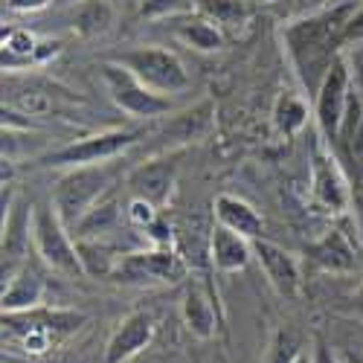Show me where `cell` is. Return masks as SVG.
<instances>
[{
	"label": "cell",
	"instance_id": "36",
	"mask_svg": "<svg viewBox=\"0 0 363 363\" xmlns=\"http://www.w3.org/2000/svg\"><path fill=\"white\" fill-rule=\"evenodd\" d=\"M259 4H274V0H259Z\"/></svg>",
	"mask_w": 363,
	"mask_h": 363
},
{
	"label": "cell",
	"instance_id": "7",
	"mask_svg": "<svg viewBox=\"0 0 363 363\" xmlns=\"http://www.w3.org/2000/svg\"><path fill=\"white\" fill-rule=\"evenodd\" d=\"M349 96H352V73H349L346 58L337 55L335 62H331L323 84L314 94V119H317V128H320L323 140L337 143Z\"/></svg>",
	"mask_w": 363,
	"mask_h": 363
},
{
	"label": "cell",
	"instance_id": "28",
	"mask_svg": "<svg viewBox=\"0 0 363 363\" xmlns=\"http://www.w3.org/2000/svg\"><path fill=\"white\" fill-rule=\"evenodd\" d=\"M340 145H343V151H346V157L354 163V172H360V169H363V119H360V125H357L349 137L340 140Z\"/></svg>",
	"mask_w": 363,
	"mask_h": 363
},
{
	"label": "cell",
	"instance_id": "19",
	"mask_svg": "<svg viewBox=\"0 0 363 363\" xmlns=\"http://www.w3.org/2000/svg\"><path fill=\"white\" fill-rule=\"evenodd\" d=\"M180 317H184V325L201 340H209L218 335V311L213 306V296L203 288L186 291L184 302H180Z\"/></svg>",
	"mask_w": 363,
	"mask_h": 363
},
{
	"label": "cell",
	"instance_id": "8",
	"mask_svg": "<svg viewBox=\"0 0 363 363\" xmlns=\"http://www.w3.org/2000/svg\"><path fill=\"white\" fill-rule=\"evenodd\" d=\"M311 195L325 213H335V216L346 213L354 203V189L349 184V177L323 140L314 143V151H311Z\"/></svg>",
	"mask_w": 363,
	"mask_h": 363
},
{
	"label": "cell",
	"instance_id": "1",
	"mask_svg": "<svg viewBox=\"0 0 363 363\" xmlns=\"http://www.w3.org/2000/svg\"><path fill=\"white\" fill-rule=\"evenodd\" d=\"M354 9H357L354 0H346V4H337L317 15L294 21L282 29L285 52L291 58L302 87L308 90V96L317 94V87L323 84L331 62L340 55L337 47L346 41V29H349Z\"/></svg>",
	"mask_w": 363,
	"mask_h": 363
},
{
	"label": "cell",
	"instance_id": "24",
	"mask_svg": "<svg viewBox=\"0 0 363 363\" xmlns=\"http://www.w3.org/2000/svg\"><path fill=\"white\" fill-rule=\"evenodd\" d=\"M113 221H116V203L102 198V201L76 224V238H94V235L105 233Z\"/></svg>",
	"mask_w": 363,
	"mask_h": 363
},
{
	"label": "cell",
	"instance_id": "18",
	"mask_svg": "<svg viewBox=\"0 0 363 363\" xmlns=\"http://www.w3.org/2000/svg\"><path fill=\"white\" fill-rule=\"evenodd\" d=\"M213 206H216V218H218L221 227H227V230H233L238 235H245L250 241L262 238L264 221L256 213V206L247 203L245 198H238V195H218Z\"/></svg>",
	"mask_w": 363,
	"mask_h": 363
},
{
	"label": "cell",
	"instance_id": "13",
	"mask_svg": "<svg viewBox=\"0 0 363 363\" xmlns=\"http://www.w3.org/2000/svg\"><path fill=\"white\" fill-rule=\"evenodd\" d=\"M151 340H155V320L145 311L128 314L123 323L113 328L105 346V363H128L134 360Z\"/></svg>",
	"mask_w": 363,
	"mask_h": 363
},
{
	"label": "cell",
	"instance_id": "21",
	"mask_svg": "<svg viewBox=\"0 0 363 363\" xmlns=\"http://www.w3.org/2000/svg\"><path fill=\"white\" fill-rule=\"evenodd\" d=\"M274 125H277V131L282 134V137H296L302 128L308 125V102L302 99V96H296V94H279L277 96V102H274Z\"/></svg>",
	"mask_w": 363,
	"mask_h": 363
},
{
	"label": "cell",
	"instance_id": "32",
	"mask_svg": "<svg viewBox=\"0 0 363 363\" xmlns=\"http://www.w3.org/2000/svg\"><path fill=\"white\" fill-rule=\"evenodd\" d=\"M58 50H62V44H58V41H38V47H35V55H33V62H44V58L55 55Z\"/></svg>",
	"mask_w": 363,
	"mask_h": 363
},
{
	"label": "cell",
	"instance_id": "30",
	"mask_svg": "<svg viewBox=\"0 0 363 363\" xmlns=\"http://www.w3.org/2000/svg\"><path fill=\"white\" fill-rule=\"evenodd\" d=\"M311 360H314V363H346V360H340V357H337L335 352H331V349H328V346H325L323 340H317V343H314Z\"/></svg>",
	"mask_w": 363,
	"mask_h": 363
},
{
	"label": "cell",
	"instance_id": "26",
	"mask_svg": "<svg viewBox=\"0 0 363 363\" xmlns=\"http://www.w3.org/2000/svg\"><path fill=\"white\" fill-rule=\"evenodd\" d=\"M184 12V4L180 0H143L140 15L148 21H169L172 15Z\"/></svg>",
	"mask_w": 363,
	"mask_h": 363
},
{
	"label": "cell",
	"instance_id": "10",
	"mask_svg": "<svg viewBox=\"0 0 363 363\" xmlns=\"http://www.w3.org/2000/svg\"><path fill=\"white\" fill-rule=\"evenodd\" d=\"M33 245V206L21 201L4 216V245H0V277L9 282L21 267H26V250Z\"/></svg>",
	"mask_w": 363,
	"mask_h": 363
},
{
	"label": "cell",
	"instance_id": "15",
	"mask_svg": "<svg viewBox=\"0 0 363 363\" xmlns=\"http://www.w3.org/2000/svg\"><path fill=\"white\" fill-rule=\"evenodd\" d=\"M166 23L172 29V35L195 52H218L224 47V29H218L213 21H206L195 9L172 15Z\"/></svg>",
	"mask_w": 363,
	"mask_h": 363
},
{
	"label": "cell",
	"instance_id": "2",
	"mask_svg": "<svg viewBox=\"0 0 363 363\" xmlns=\"http://www.w3.org/2000/svg\"><path fill=\"white\" fill-rule=\"evenodd\" d=\"M111 180H113V172L108 163L67 169L58 177L55 192H52V206L58 209L62 221L67 227H76L90 209L105 198Z\"/></svg>",
	"mask_w": 363,
	"mask_h": 363
},
{
	"label": "cell",
	"instance_id": "16",
	"mask_svg": "<svg viewBox=\"0 0 363 363\" xmlns=\"http://www.w3.org/2000/svg\"><path fill=\"white\" fill-rule=\"evenodd\" d=\"M308 259L325 274H354L357 267V253L343 230H331L308 245Z\"/></svg>",
	"mask_w": 363,
	"mask_h": 363
},
{
	"label": "cell",
	"instance_id": "29",
	"mask_svg": "<svg viewBox=\"0 0 363 363\" xmlns=\"http://www.w3.org/2000/svg\"><path fill=\"white\" fill-rule=\"evenodd\" d=\"M52 4V0H6V6L12 12H41Z\"/></svg>",
	"mask_w": 363,
	"mask_h": 363
},
{
	"label": "cell",
	"instance_id": "12",
	"mask_svg": "<svg viewBox=\"0 0 363 363\" xmlns=\"http://www.w3.org/2000/svg\"><path fill=\"white\" fill-rule=\"evenodd\" d=\"M177 184V163L174 157H157L148 160L143 166H137L128 174V189L134 198H143L148 203H155L157 209H163L174 192Z\"/></svg>",
	"mask_w": 363,
	"mask_h": 363
},
{
	"label": "cell",
	"instance_id": "25",
	"mask_svg": "<svg viewBox=\"0 0 363 363\" xmlns=\"http://www.w3.org/2000/svg\"><path fill=\"white\" fill-rule=\"evenodd\" d=\"M299 354H302V352H299L296 337L291 335V331H279V335L274 337V343H270L267 363H296Z\"/></svg>",
	"mask_w": 363,
	"mask_h": 363
},
{
	"label": "cell",
	"instance_id": "4",
	"mask_svg": "<svg viewBox=\"0 0 363 363\" xmlns=\"http://www.w3.org/2000/svg\"><path fill=\"white\" fill-rule=\"evenodd\" d=\"M113 62H119L123 67H128L140 82H145L151 90L157 94H184L189 87V73L184 67V62L177 58V52L157 47V44H145V47H134L119 52Z\"/></svg>",
	"mask_w": 363,
	"mask_h": 363
},
{
	"label": "cell",
	"instance_id": "3",
	"mask_svg": "<svg viewBox=\"0 0 363 363\" xmlns=\"http://www.w3.org/2000/svg\"><path fill=\"white\" fill-rule=\"evenodd\" d=\"M67 230L70 227L62 221L52 203L33 206V247L41 256V262L62 277H84L79 245L70 238Z\"/></svg>",
	"mask_w": 363,
	"mask_h": 363
},
{
	"label": "cell",
	"instance_id": "9",
	"mask_svg": "<svg viewBox=\"0 0 363 363\" xmlns=\"http://www.w3.org/2000/svg\"><path fill=\"white\" fill-rule=\"evenodd\" d=\"M137 143L134 131H123V128H113V131H99V134H90L82 137L65 148L52 151L47 157V163L52 166H65V169H76V166H99V163H111L119 155Z\"/></svg>",
	"mask_w": 363,
	"mask_h": 363
},
{
	"label": "cell",
	"instance_id": "31",
	"mask_svg": "<svg viewBox=\"0 0 363 363\" xmlns=\"http://www.w3.org/2000/svg\"><path fill=\"white\" fill-rule=\"evenodd\" d=\"M360 38H363V4H360V9H354L349 29H346V41H360Z\"/></svg>",
	"mask_w": 363,
	"mask_h": 363
},
{
	"label": "cell",
	"instance_id": "17",
	"mask_svg": "<svg viewBox=\"0 0 363 363\" xmlns=\"http://www.w3.org/2000/svg\"><path fill=\"white\" fill-rule=\"evenodd\" d=\"M44 279L35 274L33 267H21L18 274L4 282V296H0V306H4V314H26L41 306L44 299Z\"/></svg>",
	"mask_w": 363,
	"mask_h": 363
},
{
	"label": "cell",
	"instance_id": "14",
	"mask_svg": "<svg viewBox=\"0 0 363 363\" xmlns=\"http://www.w3.org/2000/svg\"><path fill=\"white\" fill-rule=\"evenodd\" d=\"M253 241L238 235L227 227H213L209 233V262H213L216 270L221 274H238L253 262Z\"/></svg>",
	"mask_w": 363,
	"mask_h": 363
},
{
	"label": "cell",
	"instance_id": "27",
	"mask_svg": "<svg viewBox=\"0 0 363 363\" xmlns=\"http://www.w3.org/2000/svg\"><path fill=\"white\" fill-rule=\"evenodd\" d=\"M128 221H131L134 227L148 230L151 224L157 221V206L148 203V201H143V198H131V203H128Z\"/></svg>",
	"mask_w": 363,
	"mask_h": 363
},
{
	"label": "cell",
	"instance_id": "22",
	"mask_svg": "<svg viewBox=\"0 0 363 363\" xmlns=\"http://www.w3.org/2000/svg\"><path fill=\"white\" fill-rule=\"evenodd\" d=\"M113 23V6L108 0H82L73 12V29L82 38L105 35Z\"/></svg>",
	"mask_w": 363,
	"mask_h": 363
},
{
	"label": "cell",
	"instance_id": "6",
	"mask_svg": "<svg viewBox=\"0 0 363 363\" xmlns=\"http://www.w3.org/2000/svg\"><path fill=\"white\" fill-rule=\"evenodd\" d=\"M186 277V262L169 247H155L143 253H128L119 259L111 274L113 282L123 285H169Z\"/></svg>",
	"mask_w": 363,
	"mask_h": 363
},
{
	"label": "cell",
	"instance_id": "23",
	"mask_svg": "<svg viewBox=\"0 0 363 363\" xmlns=\"http://www.w3.org/2000/svg\"><path fill=\"white\" fill-rule=\"evenodd\" d=\"M76 245H79V259L84 267V277H111L119 259H123L111 245L96 241V238H76Z\"/></svg>",
	"mask_w": 363,
	"mask_h": 363
},
{
	"label": "cell",
	"instance_id": "11",
	"mask_svg": "<svg viewBox=\"0 0 363 363\" xmlns=\"http://www.w3.org/2000/svg\"><path fill=\"white\" fill-rule=\"evenodd\" d=\"M253 256L256 262L262 264L267 282L274 285V291L285 299H294L299 296L302 291V270H299V262L294 253H288L285 247L274 245L267 238H256L253 241Z\"/></svg>",
	"mask_w": 363,
	"mask_h": 363
},
{
	"label": "cell",
	"instance_id": "20",
	"mask_svg": "<svg viewBox=\"0 0 363 363\" xmlns=\"http://www.w3.org/2000/svg\"><path fill=\"white\" fill-rule=\"evenodd\" d=\"M192 9L213 21L218 29H238L250 18L247 0H192Z\"/></svg>",
	"mask_w": 363,
	"mask_h": 363
},
{
	"label": "cell",
	"instance_id": "5",
	"mask_svg": "<svg viewBox=\"0 0 363 363\" xmlns=\"http://www.w3.org/2000/svg\"><path fill=\"white\" fill-rule=\"evenodd\" d=\"M99 70H102V82H105L111 102L123 113L137 116V119H155V116L172 111L169 96L151 90L145 82H140L128 67H123L119 62H105Z\"/></svg>",
	"mask_w": 363,
	"mask_h": 363
},
{
	"label": "cell",
	"instance_id": "33",
	"mask_svg": "<svg viewBox=\"0 0 363 363\" xmlns=\"http://www.w3.org/2000/svg\"><path fill=\"white\" fill-rule=\"evenodd\" d=\"M354 209H357L360 224H363V169L357 172V180H354Z\"/></svg>",
	"mask_w": 363,
	"mask_h": 363
},
{
	"label": "cell",
	"instance_id": "35",
	"mask_svg": "<svg viewBox=\"0 0 363 363\" xmlns=\"http://www.w3.org/2000/svg\"><path fill=\"white\" fill-rule=\"evenodd\" d=\"M296 363H314V360H311V354H299Z\"/></svg>",
	"mask_w": 363,
	"mask_h": 363
},
{
	"label": "cell",
	"instance_id": "34",
	"mask_svg": "<svg viewBox=\"0 0 363 363\" xmlns=\"http://www.w3.org/2000/svg\"><path fill=\"white\" fill-rule=\"evenodd\" d=\"M346 363H363V352H346Z\"/></svg>",
	"mask_w": 363,
	"mask_h": 363
}]
</instances>
